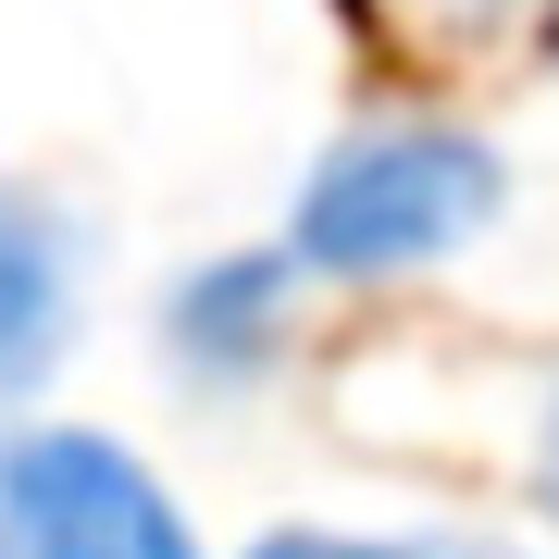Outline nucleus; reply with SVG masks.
Here are the masks:
<instances>
[{
    "mask_svg": "<svg viewBox=\"0 0 559 559\" xmlns=\"http://www.w3.org/2000/svg\"><path fill=\"white\" fill-rule=\"evenodd\" d=\"M87 286H100L87 212L62 200V187H38V175L0 162V411L50 399V373L87 336Z\"/></svg>",
    "mask_w": 559,
    "mask_h": 559,
    "instance_id": "obj_4",
    "label": "nucleus"
},
{
    "mask_svg": "<svg viewBox=\"0 0 559 559\" xmlns=\"http://www.w3.org/2000/svg\"><path fill=\"white\" fill-rule=\"evenodd\" d=\"M311 299L323 286L274 237L200 249L175 286H162V311H150V360H162V385H187V399H261V385L286 373V336H299Z\"/></svg>",
    "mask_w": 559,
    "mask_h": 559,
    "instance_id": "obj_3",
    "label": "nucleus"
},
{
    "mask_svg": "<svg viewBox=\"0 0 559 559\" xmlns=\"http://www.w3.org/2000/svg\"><path fill=\"white\" fill-rule=\"evenodd\" d=\"M237 559H535L473 522H261Z\"/></svg>",
    "mask_w": 559,
    "mask_h": 559,
    "instance_id": "obj_5",
    "label": "nucleus"
},
{
    "mask_svg": "<svg viewBox=\"0 0 559 559\" xmlns=\"http://www.w3.org/2000/svg\"><path fill=\"white\" fill-rule=\"evenodd\" d=\"M498 212H510V150L485 124H460V112H360L299 162L274 249L311 286H411V274L473 261L498 237Z\"/></svg>",
    "mask_w": 559,
    "mask_h": 559,
    "instance_id": "obj_1",
    "label": "nucleus"
},
{
    "mask_svg": "<svg viewBox=\"0 0 559 559\" xmlns=\"http://www.w3.org/2000/svg\"><path fill=\"white\" fill-rule=\"evenodd\" d=\"M0 559H212L175 473L87 411H0Z\"/></svg>",
    "mask_w": 559,
    "mask_h": 559,
    "instance_id": "obj_2",
    "label": "nucleus"
}]
</instances>
